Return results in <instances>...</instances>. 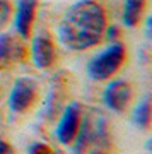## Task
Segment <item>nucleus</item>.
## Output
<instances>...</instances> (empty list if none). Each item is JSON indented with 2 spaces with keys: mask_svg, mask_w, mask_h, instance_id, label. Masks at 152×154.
Segmentation results:
<instances>
[{
  "mask_svg": "<svg viewBox=\"0 0 152 154\" xmlns=\"http://www.w3.org/2000/svg\"><path fill=\"white\" fill-rule=\"evenodd\" d=\"M106 29V12L99 2L81 0L65 12L58 24V41L65 48L82 51L98 45Z\"/></svg>",
  "mask_w": 152,
  "mask_h": 154,
  "instance_id": "1",
  "label": "nucleus"
},
{
  "mask_svg": "<svg viewBox=\"0 0 152 154\" xmlns=\"http://www.w3.org/2000/svg\"><path fill=\"white\" fill-rule=\"evenodd\" d=\"M126 51L121 43H111L87 63V74L94 81H106L125 62Z\"/></svg>",
  "mask_w": 152,
  "mask_h": 154,
  "instance_id": "2",
  "label": "nucleus"
},
{
  "mask_svg": "<svg viewBox=\"0 0 152 154\" xmlns=\"http://www.w3.org/2000/svg\"><path fill=\"white\" fill-rule=\"evenodd\" d=\"M38 93V86L29 77H19L12 86L9 96V106L12 113H24L34 103Z\"/></svg>",
  "mask_w": 152,
  "mask_h": 154,
  "instance_id": "3",
  "label": "nucleus"
},
{
  "mask_svg": "<svg viewBox=\"0 0 152 154\" xmlns=\"http://www.w3.org/2000/svg\"><path fill=\"white\" fill-rule=\"evenodd\" d=\"M31 57H33V63L38 69H48L55 63V58H56L55 43L46 31H39L33 38Z\"/></svg>",
  "mask_w": 152,
  "mask_h": 154,
  "instance_id": "4",
  "label": "nucleus"
},
{
  "mask_svg": "<svg viewBox=\"0 0 152 154\" xmlns=\"http://www.w3.org/2000/svg\"><path fill=\"white\" fill-rule=\"evenodd\" d=\"M79 123H81V105L70 103L60 116V122L56 125V139L62 144H70L77 135Z\"/></svg>",
  "mask_w": 152,
  "mask_h": 154,
  "instance_id": "5",
  "label": "nucleus"
},
{
  "mask_svg": "<svg viewBox=\"0 0 152 154\" xmlns=\"http://www.w3.org/2000/svg\"><path fill=\"white\" fill-rule=\"evenodd\" d=\"M24 58H26V46L12 34H0V70H5Z\"/></svg>",
  "mask_w": 152,
  "mask_h": 154,
  "instance_id": "6",
  "label": "nucleus"
},
{
  "mask_svg": "<svg viewBox=\"0 0 152 154\" xmlns=\"http://www.w3.org/2000/svg\"><path fill=\"white\" fill-rule=\"evenodd\" d=\"M103 98H104V103L108 106L109 110L116 111V113H121L125 110L128 103L132 99V88L130 84L125 82V81H113L106 86L103 93Z\"/></svg>",
  "mask_w": 152,
  "mask_h": 154,
  "instance_id": "7",
  "label": "nucleus"
},
{
  "mask_svg": "<svg viewBox=\"0 0 152 154\" xmlns=\"http://www.w3.org/2000/svg\"><path fill=\"white\" fill-rule=\"evenodd\" d=\"M36 0H17V11H16V19H14V28L17 34L22 39H27L31 34L33 28L34 14H36Z\"/></svg>",
  "mask_w": 152,
  "mask_h": 154,
  "instance_id": "8",
  "label": "nucleus"
},
{
  "mask_svg": "<svg viewBox=\"0 0 152 154\" xmlns=\"http://www.w3.org/2000/svg\"><path fill=\"white\" fill-rule=\"evenodd\" d=\"M145 7V0H125V7H123V22L128 28H135L140 16Z\"/></svg>",
  "mask_w": 152,
  "mask_h": 154,
  "instance_id": "9",
  "label": "nucleus"
},
{
  "mask_svg": "<svg viewBox=\"0 0 152 154\" xmlns=\"http://www.w3.org/2000/svg\"><path fill=\"white\" fill-rule=\"evenodd\" d=\"M133 122L138 127H142V128L149 127V123H150V101L149 99H144L140 105L135 108V111H133Z\"/></svg>",
  "mask_w": 152,
  "mask_h": 154,
  "instance_id": "10",
  "label": "nucleus"
},
{
  "mask_svg": "<svg viewBox=\"0 0 152 154\" xmlns=\"http://www.w3.org/2000/svg\"><path fill=\"white\" fill-rule=\"evenodd\" d=\"M11 16V5H9V0H0V24L9 19Z\"/></svg>",
  "mask_w": 152,
  "mask_h": 154,
  "instance_id": "11",
  "label": "nucleus"
},
{
  "mask_svg": "<svg viewBox=\"0 0 152 154\" xmlns=\"http://www.w3.org/2000/svg\"><path fill=\"white\" fill-rule=\"evenodd\" d=\"M29 154H53L51 149L44 144H33L31 149H29Z\"/></svg>",
  "mask_w": 152,
  "mask_h": 154,
  "instance_id": "12",
  "label": "nucleus"
},
{
  "mask_svg": "<svg viewBox=\"0 0 152 154\" xmlns=\"http://www.w3.org/2000/svg\"><path fill=\"white\" fill-rule=\"evenodd\" d=\"M0 154H12V147L5 140H0Z\"/></svg>",
  "mask_w": 152,
  "mask_h": 154,
  "instance_id": "13",
  "label": "nucleus"
},
{
  "mask_svg": "<svg viewBox=\"0 0 152 154\" xmlns=\"http://www.w3.org/2000/svg\"><path fill=\"white\" fill-rule=\"evenodd\" d=\"M93 154H108V152H103V151H98V152H93Z\"/></svg>",
  "mask_w": 152,
  "mask_h": 154,
  "instance_id": "14",
  "label": "nucleus"
}]
</instances>
